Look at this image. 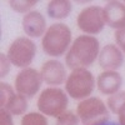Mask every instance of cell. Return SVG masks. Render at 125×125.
<instances>
[{
    "label": "cell",
    "mask_w": 125,
    "mask_h": 125,
    "mask_svg": "<svg viewBox=\"0 0 125 125\" xmlns=\"http://www.w3.org/2000/svg\"><path fill=\"white\" fill-rule=\"evenodd\" d=\"M101 50L100 41L96 36L80 34L70 45L64 62L68 69H89L94 62L98 61Z\"/></svg>",
    "instance_id": "cell-1"
},
{
    "label": "cell",
    "mask_w": 125,
    "mask_h": 125,
    "mask_svg": "<svg viewBox=\"0 0 125 125\" xmlns=\"http://www.w3.org/2000/svg\"><path fill=\"white\" fill-rule=\"evenodd\" d=\"M73 31L65 23H53L49 25L46 33L41 38L40 46L43 53L50 59H59L65 56L70 45L73 44Z\"/></svg>",
    "instance_id": "cell-2"
},
{
    "label": "cell",
    "mask_w": 125,
    "mask_h": 125,
    "mask_svg": "<svg viewBox=\"0 0 125 125\" xmlns=\"http://www.w3.org/2000/svg\"><path fill=\"white\" fill-rule=\"evenodd\" d=\"M96 89V78L89 69L70 70L64 84V90L73 100H85L93 96Z\"/></svg>",
    "instance_id": "cell-3"
},
{
    "label": "cell",
    "mask_w": 125,
    "mask_h": 125,
    "mask_svg": "<svg viewBox=\"0 0 125 125\" xmlns=\"http://www.w3.org/2000/svg\"><path fill=\"white\" fill-rule=\"evenodd\" d=\"M69 95L62 88L48 86L40 91L36 98V108L46 118H58L69 106Z\"/></svg>",
    "instance_id": "cell-4"
},
{
    "label": "cell",
    "mask_w": 125,
    "mask_h": 125,
    "mask_svg": "<svg viewBox=\"0 0 125 125\" xmlns=\"http://www.w3.org/2000/svg\"><path fill=\"white\" fill-rule=\"evenodd\" d=\"M81 125H104L110 121L106 101L99 96H90L78 103L75 109Z\"/></svg>",
    "instance_id": "cell-5"
},
{
    "label": "cell",
    "mask_w": 125,
    "mask_h": 125,
    "mask_svg": "<svg viewBox=\"0 0 125 125\" xmlns=\"http://www.w3.org/2000/svg\"><path fill=\"white\" fill-rule=\"evenodd\" d=\"M38 53V46L33 39L28 36H18L15 38L10 45L8 46L6 55L11 61V65L18 69L30 68Z\"/></svg>",
    "instance_id": "cell-6"
},
{
    "label": "cell",
    "mask_w": 125,
    "mask_h": 125,
    "mask_svg": "<svg viewBox=\"0 0 125 125\" xmlns=\"http://www.w3.org/2000/svg\"><path fill=\"white\" fill-rule=\"evenodd\" d=\"M76 26L85 35L96 36L106 26L104 6L93 4L83 8L76 15Z\"/></svg>",
    "instance_id": "cell-7"
},
{
    "label": "cell",
    "mask_w": 125,
    "mask_h": 125,
    "mask_svg": "<svg viewBox=\"0 0 125 125\" xmlns=\"http://www.w3.org/2000/svg\"><path fill=\"white\" fill-rule=\"evenodd\" d=\"M43 78H41L40 71L35 68H26L18 71L14 79V89L16 90L18 94L21 96L29 99H33L38 96L40 91L43 90Z\"/></svg>",
    "instance_id": "cell-8"
},
{
    "label": "cell",
    "mask_w": 125,
    "mask_h": 125,
    "mask_svg": "<svg viewBox=\"0 0 125 125\" xmlns=\"http://www.w3.org/2000/svg\"><path fill=\"white\" fill-rule=\"evenodd\" d=\"M29 108V100L16 93L9 83H0V109H4L13 116H24Z\"/></svg>",
    "instance_id": "cell-9"
},
{
    "label": "cell",
    "mask_w": 125,
    "mask_h": 125,
    "mask_svg": "<svg viewBox=\"0 0 125 125\" xmlns=\"http://www.w3.org/2000/svg\"><path fill=\"white\" fill-rule=\"evenodd\" d=\"M39 71L41 74L44 84H46L48 86H55V88H60L61 85H64L69 75L65 62L59 59L45 60L41 64Z\"/></svg>",
    "instance_id": "cell-10"
},
{
    "label": "cell",
    "mask_w": 125,
    "mask_h": 125,
    "mask_svg": "<svg viewBox=\"0 0 125 125\" xmlns=\"http://www.w3.org/2000/svg\"><path fill=\"white\" fill-rule=\"evenodd\" d=\"M21 26H23V31L25 33V36L33 40L43 38L49 28L46 24L45 16L43 15V13L36 9L23 15Z\"/></svg>",
    "instance_id": "cell-11"
},
{
    "label": "cell",
    "mask_w": 125,
    "mask_h": 125,
    "mask_svg": "<svg viewBox=\"0 0 125 125\" xmlns=\"http://www.w3.org/2000/svg\"><path fill=\"white\" fill-rule=\"evenodd\" d=\"M124 58L125 55L120 50V48L115 43H109L101 46L98 58V64L101 70L119 71V69L124 65Z\"/></svg>",
    "instance_id": "cell-12"
},
{
    "label": "cell",
    "mask_w": 125,
    "mask_h": 125,
    "mask_svg": "<svg viewBox=\"0 0 125 125\" xmlns=\"http://www.w3.org/2000/svg\"><path fill=\"white\" fill-rule=\"evenodd\" d=\"M124 84V78L119 71L115 70H101L96 76V89L103 95H114L120 91Z\"/></svg>",
    "instance_id": "cell-13"
},
{
    "label": "cell",
    "mask_w": 125,
    "mask_h": 125,
    "mask_svg": "<svg viewBox=\"0 0 125 125\" xmlns=\"http://www.w3.org/2000/svg\"><path fill=\"white\" fill-rule=\"evenodd\" d=\"M104 15H105L106 26L115 31L125 29V3L113 0L104 5Z\"/></svg>",
    "instance_id": "cell-14"
},
{
    "label": "cell",
    "mask_w": 125,
    "mask_h": 125,
    "mask_svg": "<svg viewBox=\"0 0 125 125\" xmlns=\"http://www.w3.org/2000/svg\"><path fill=\"white\" fill-rule=\"evenodd\" d=\"M73 11V1L70 0H50L46 4V14L55 21H62L70 16Z\"/></svg>",
    "instance_id": "cell-15"
},
{
    "label": "cell",
    "mask_w": 125,
    "mask_h": 125,
    "mask_svg": "<svg viewBox=\"0 0 125 125\" xmlns=\"http://www.w3.org/2000/svg\"><path fill=\"white\" fill-rule=\"evenodd\" d=\"M106 105L111 114H115L118 116L125 114V90H120L114 95L108 96Z\"/></svg>",
    "instance_id": "cell-16"
},
{
    "label": "cell",
    "mask_w": 125,
    "mask_h": 125,
    "mask_svg": "<svg viewBox=\"0 0 125 125\" xmlns=\"http://www.w3.org/2000/svg\"><path fill=\"white\" fill-rule=\"evenodd\" d=\"M9 8L18 14H28L35 10L38 5V0H9Z\"/></svg>",
    "instance_id": "cell-17"
},
{
    "label": "cell",
    "mask_w": 125,
    "mask_h": 125,
    "mask_svg": "<svg viewBox=\"0 0 125 125\" xmlns=\"http://www.w3.org/2000/svg\"><path fill=\"white\" fill-rule=\"evenodd\" d=\"M20 125H49V120L39 111H29L21 116Z\"/></svg>",
    "instance_id": "cell-18"
},
{
    "label": "cell",
    "mask_w": 125,
    "mask_h": 125,
    "mask_svg": "<svg viewBox=\"0 0 125 125\" xmlns=\"http://www.w3.org/2000/svg\"><path fill=\"white\" fill-rule=\"evenodd\" d=\"M55 125H81L75 110H66L55 119Z\"/></svg>",
    "instance_id": "cell-19"
},
{
    "label": "cell",
    "mask_w": 125,
    "mask_h": 125,
    "mask_svg": "<svg viewBox=\"0 0 125 125\" xmlns=\"http://www.w3.org/2000/svg\"><path fill=\"white\" fill-rule=\"evenodd\" d=\"M11 66V61L9 60L8 55L5 53H1L0 54V78H1V81L9 75Z\"/></svg>",
    "instance_id": "cell-20"
},
{
    "label": "cell",
    "mask_w": 125,
    "mask_h": 125,
    "mask_svg": "<svg viewBox=\"0 0 125 125\" xmlns=\"http://www.w3.org/2000/svg\"><path fill=\"white\" fill-rule=\"evenodd\" d=\"M114 39H115V44L120 48V50L125 55V29L118 30L114 34Z\"/></svg>",
    "instance_id": "cell-21"
},
{
    "label": "cell",
    "mask_w": 125,
    "mask_h": 125,
    "mask_svg": "<svg viewBox=\"0 0 125 125\" xmlns=\"http://www.w3.org/2000/svg\"><path fill=\"white\" fill-rule=\"evenodd\" d=\"M0 125H15L14 116L4 109H0Z\"/></svg>",
    "instance_id": "cell-22"
},
{
    "label": "cell",
    "mask_w": 125,
    "mask_h": 125,
    "mask_svg": "<svg viewBox=\"0 0 125 125\" xmlns=\"http://www.w3.org/2000/svg\"><path fill=\"white\" fill-rule=\"evenodd\" d=\"M118 123H119V125H125V114L118 116Z\"/></svg>",
    "instance_id": "cell-23"
},
{
    "label": "cell",
    "mask_w": 125,
    "mask_h": 125,
    "mask_svg": "<svg viewBox=\"0 0 125 125\" xmlns=\"http://www.w3.org/2000/svg\"><path fill=\"white\" fill-rule=\"evenodd\" d=\"M104 125H119V123H115V121H109V123L104 124Z\"/></svg>",
    "instance_id": "cell-24"
},
{
    "label": "cell",
    "mask_w": 125,
    "mask_h": 125,
    "mask_svg": "<svg viewBox=\"0 0 125 125\" xmlns=\"http://www.w3.org/2000/svg\"><path fill=\"white\" fill-rule=\"evenodd\" d=\"M124 3H125V1H124Z\"/></svg>",
    "instance_id": "cell-25"
}]
</instances>
